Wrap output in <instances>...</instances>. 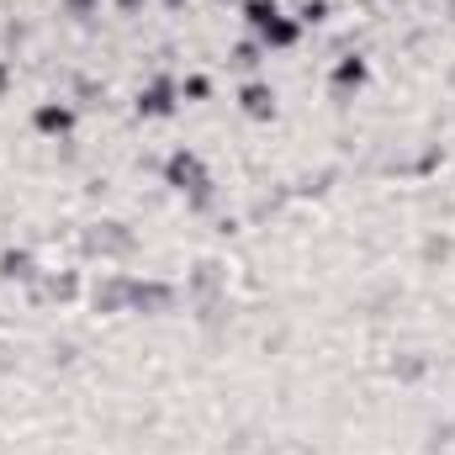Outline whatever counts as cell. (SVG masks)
I'll list each match as a JSON object with an SVG mask.
<instances>
[{"label": "cell", "mask_w": 455, "mask_h": 455, "mask_svg": "<svg viewBox=\"0 0 455 455\" xmlns=\"http://www.w3.org/2000/svg\"><path fill=\"white\" fill-rule=\"evenodd\" d=\"M238 112L249 116V122H270L275 116V91L265 80H243L238 85Z\"/></svg>", "instance_id": "6"}, {"label": "cell", "mask_w": 455, "mask_h": 455, "mask_svg": "<svg viewBox=\"0 0 455 455\" xmlns=\"http://www.w3.org/2000/svg\"><path fill=\"white\" fill-rule=\"evenodd\" d=\"M164 186H175L180 196H191L196 212L212 202V175H207V159H202L196 148H175V154L164 159Z\"/></svg>", "instance_id": "1"}, {"label": "cell", "mask_w": 455, "mask_h": 455, "mask_svg": "<svg viewBox=\"0 0 455 455\" xmlns=\"http://www.w3.org/2000/svg\"><path fill=\"white\" fill-rule=\"evenodd\" d=\"M75 122H80L75 107H69V101H59V96H53V101H37V112H32V127H37L43 138H69V132H75Z\"/></svg>", "instance_id": "5"}, {"label": "cell", "mask_w": 455, "mask_h": 455, "mask_svg": "<svg viewBox=\"0 0 455 455\" xmlns=\"http://www.w3.org/2000/svg\"><path fill=\"white\" fill-rule=\"evenodd\" d=\"M138 5H143V0H116V11H122V16H132Z\"/></svg>", "instance_id": "18"}, {"label": "cell", "mask_w": 455, "mask_h": 455, "mask_svg": "<svg viewBox=\"0 0 455 455\" xmlns=\"http://www.w3.org/2000/svg\"><path fill=\"white\" fill-rule=\"evenodd\" d=\"M11 80H16V75H11V64H5V59H0V96H5V91H11Z\"/></svg>", "instance_id": "17"}, {"label": "cell", "mask_w": 455, "mask_h": 455, "mask_svg": "<svg viewBox=\"0 0 455 455\" xmlns=\"http://www.w3.org/2000/svg\"><path fill=\"white\" fill-rule=\"evenodd\" d=\"M175 286L170 281H154V275H127V313H148V318H159V313H170L175 307Z\"/></svg>", "instance_id": "2"}, {"label": "cell", "mask_w": 455, "mask_h": 455, "mask_svg": "<svg viewBox=\"0 0 455 455\" xmlns=\"http://www.w3.org/2000/svg\"><path fill=\"white\" fill-rule=\"evenodd\" d=\"M297 21H302V27H323V21H329V0H307V5L297 11Z\"/></svg>", "instance_id": "13"}, {"label": "cell", "mask_w": 455, "mask_h": 455, "mask_svg": "<svg viewBox=\"0 0 455 455\" xmlns=\"http://www.w3.org/2000/svg\"><path fill=\"white\" fill-rule=\"evenodd\" d=\"M397 376H403V381H419V376H424V360H419V355L397 360Z\"/></svg>", "instance_id": "15"}, {"label": "cell", "mask_w": 455, "mask_h": 455, "mask_svg": "<svg viewBox=\"0 0 455 455\" xmlns=\"http://www.w3.org/2000/svg\"><path fill=\"white\" fill-rule=\"evenodd\" d=\"M238 5H243V0H238Z\"/></svg>", "instance_id": "20"}, {"label": "cell", "mask_w": 455, "mask_h": 455, "mask_svg": "<svg viewBox=\"0 0 455 455\" xmlns=\"http://www.w3.org/2000/svg\"><path fill=\"white\" fill-rule=\"evenodd\" d=\"M259 53H265L259 43H238V48H233V64H238V69H254V64H259Z\"/></svg>", "instance_id": "14"}, {"label": "cell", "mask_w": 455, "mask_h": 455, "mask_svg": "<svg viewBox=\"0 0 455 455\" xmlns=\"http://www.w3.org/2000/svg\"><path fill=\"white\" fill-rule=\"evenodd\" d=\"M365 85H371V59H360V53L334 59V69H329V91L334 96H360Z\"/></svg>", "instance_id": "4"}, {"label": "cell", "mask_w": 455, "mask_h": 455, "mask_svg": "<svg viewBox=\"0 0 455 455\" xmlns=\"http://www.w3.org/2000/svg\"><path fill=\"white\" fill-rule=\"evenodd\" d=\"M254 43H259L265 53H270V48H297V43H302V21L281 11V16H275L270 27H259V32H254Z\"/></svg>", "instance_id": "7"}, {"label": "cell", "mask_w": 455, "mask_h": 455, "mask_svg": "<svg viewBox=\"0 0 455 455\" xmlns=\"http://www.w3.org/2000/svg\"><path fill=\"white\" fill-rule=\"evenodd\" d=\"M0 281H37V254L32 249H5L0 254Z\"/></svg>", "instance_id": "8"}, {"label": "cell", "mask_w": 455, "mask_h": 455, "mask_svg": "<svg viewBox=\"0 0 455 455\" xmlns=\"http://www.w3.org/2000/svg\"><path fill=\"white\" fill-rule=\"evenodd\" d=\"M96 5H101V0H64V11H69V16H91Z\"/></svg>", "instance_id": "16"}, {"label": "cell", "mask_w": 455, "mask_h": 455, "mask_svg": "<svg viewBox=\"0 0 455 455\" xmlns=\"http://www.w3.org/2000/svg\"><path fill=\"white\" fill-rule=\"evenodd\" d=\"M159 5H170V11H175V5H186V0H159Z\"/></svg>", "instance_id": "19"}, {"label": "cell", "mask_w": 455, "mask_h": 455, "mask_svg": "<svg viewBox=\"0 0 455 455\" xmlns=\"http://www.w3.org/2000/svg\"><path fill=\"white\" fill-rule=\"evenodd\" d=\"M91 307L96 313H127V275H112V281H101L96 291H91Z\"/></svg>", "instance_id": "9"}, {"label": "cell", "mask_w": 455, "mask_h": 455, "mask_svg": "<svg viewBox=\"0 0 455 455\" xmlns=\"http://www.w3.org/2000/svg\"><path fill=\"white\" fill-rule=\"evenodd\" d=\"M43 291H48L53 302H69V297H80V281H75V275H48Z\"/></svg>", "instance_id": "11"}, {"label": "cell", "mask_w": 455, "mask_h": 455, "mask_svg": "<svg viewBox=\"0 0 455 455\" xmlns=\"http://www.w3.org/2000/svg\"><path fill=\"white\" fill-rule=\"evenodd\" d=\"M175 107H180V80H170V75L148 80V85L138 91V101H132V112L143 116V122H159V116H170Z\"/></svg>", "instance_id": "3"}, {"label": "cell", "mask_w": 455, "mask_h": 455, "mask_svg": "<svg viewBox=\"0 0 455 455\" xmlns=\"http://www.w3.org/2000/svg\"><path fill=\"white\" fill-rule=\"evenodd\" d=\"M275 16H281V5H275V0H243V27H249V32L270 27Z\"/></svg>", "instance_id": "10"}, {"label": "cell", "mask_w": 455, "mask_h": 455, "mask_svg": "<svg viewBox=\"0 0 455 455\" xmlns=\"http://www.w3.org/2000/svg\"><path fill=\"white\" fill-rule=\"evenodd\" d=\"M212 96V80L207 75H186L180 80V101H207Z\"/></svg>", "instance_id": "12"}]
</instances>
